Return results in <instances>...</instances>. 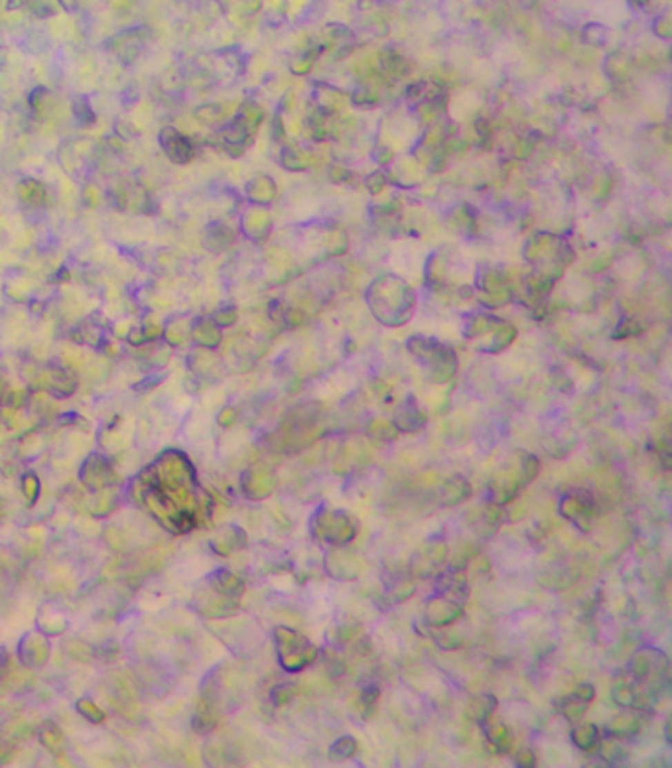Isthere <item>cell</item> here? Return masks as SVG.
I'll return each mask as SVG.
<instances>
[{"instance_id": "836d02e7", "label": "cell", "mask_w": 672, "mask_h": 768, "mask_svg": "<svg viewBox=\"0 0 672 768\" xmlns=\"http://www.w3.org/2000/svg\"><path fill=\"white\" fill-rule=\"evenodd\" d=\"M48 99H50V89L43 87V85H38V87H34V89L30 91V95H28V105H30V109H32V112H34L36 117H41V112H43L46 105H48Z\"/></svg>"}, {"instance_id": "d590c367", "label": "cell", "mask_w": 672, "mask_h": 768, "mask_svg": "<svg viewBox=\"0 0 672 768\" xmlns=\"http://www.w3.org/2000/svg\"><path fill=\"white\" fill-rule=\"evenodd\" d=\"M294 691H296L294 684H278L273 689V701H275L276 705H286L294 698Z\"/></svg>"}, {"instance_id": "b9f144b4", "label": "cell", "mask_w": 672, "mask_h": 768, "mask_svg": "<svg viewBox=\"0 0 672 768\" xmlns=\"http://www.w3.org/2000/svg\"><path fill=\"white\" fill-rule=\"evenodd\" d=\"M574 696H576L580 701H584L586 705H590L591 701L595 700V687L591 686V684H580V686L574 689Z\"/></svg>"}, {"instance_id": "4dcf8cb0", "label": "cell", "mask_w": 672, "mask_h": 768, "mask_svg": "<svg viewBox=\"0 0 672 768\" xmlns=\"http://www.w3.org/2000/svg\"><path fill=\"white\" fill-rule=\"evenodd\" d=\"M586 703L584 701H580L574 696V694H570V696H566V698H562V700H558V709H560V714L568 719V721H577L582 715H584V711H586Z\"/></svg>"}, {"instance_id": "44dd1931", "label": "cell", "mask_w": 672, "mask_h": 768, "mask_svg": "<svg viewBox=\"0 0 672 768\" xmlns=\"http://www.w3.org/2000/svg\"><path fill=\"white\" fill-rule=\"evenodd\" d=\"M595 749L600 751V756L607 765H621V762L627 760V749L623 745V739L613 737V735H607V739H604V741L600 739Z\"/></svg>"}, {"instance_id": "d6a6232c", "label": "cell", "mask_w": 672, "mask_h": 768, "mask_svg": "<svg viewBox=\"0 0 672 768\" xmlns=\"http://www.w3.org/2000/svg\"><path fill=\"white\" fill-rule=\"evenodd\" d=\"M369 438L379 439V441H395L398 438V430L393 425V422H383V420H375L370 422L369 430H367Z\"/></svg>"}, {"instance_id": "8fae6325", "label": "cell", "mask_w": 672, "mask_h": 768, "mask_svg": "<svg viewBox=\"0 0 672 768\" xmlns=\"http://www.w3.org/2000/svg\"><path fill=\"white\" fill-rule=\"evenodd\" d=\"M462 617H464V605L455 603L448 597L434 595L424 605V620L432 629H448Z\"/></svg>"}, {"instance_id": "5bb4252c", "label": "cell", "mask_w": 672, "mask_h": 768, "mask_svg": "<svg viewBox=\"0 0 672 768\" xmlns=\"http://www.w3.org/2000/svg\"><path fill=\"white\" fill-rule=\"evenodd\" d=\"M324 565H326L328 574H330L333 579H343V581H347V579H355L357 572H359V569H357L355 558H353L349 552L342 549V546H335V548L330 549V552L326 554Z\"/></svg>"}, {"instance_id": "4fadbf2b", "label": "cell", "mask_w": 672, "mask_h": 768, "mask_svg": "<svg viewBox=\"0 0 672 768\" xmlns=\"http://www.w3.org/2000/svg\"><path fill=\"white\" fill-rule=\"evenodd\" d=\"M426 422L428 420L424 412L420 410V406L412 396L406 398L393 416V425L397 427L398 434H416L424 427Z\"/></svg>"}, {"instance_id": "f35d334b", "label": "cell", "mask_w": 672, "mask_h": 768, "mask_svg": "<svg viewBox=\"0 0 672 768\" xmlns=\"http://www.w3.org/2000/svg\"><path fill=\"white\" fill-rule=\"evenodd\" d=\"M28 4H30L32 14H36L38 18H46V16H52L55 12L50 0H28Z\"/></svg>"}, {"instance_id": "ffe728a7", "label": "cell", "mask_w": 672, "mask_h": 768, "mask_svg": "<svg viewBox=\"0 0 672 768\" xmlns=\"http://www.w3.org/2000/svg\"><path fill=\"white\" fill-rule=\"evenodd\" d=\"M221 327L215 325L211 317H199L195 319L190 327V335L195 343L206 349H215L221 343Z\"/></svg>"}, {"instance_id": "cb8c5ba5", "label": "cell", "mask_w": 672, "mask_h": 768, "mask_svg": "<svg viewBox=\"0 0 672 768\" xmlns=\"http://www.w3.org/2000/svg\"><path fill=\"white\" fill-rule=\"evenodd\" d=\"M570 739L576 745L580 751L584 753H590L597 747L600 742V729L595 727L593 723H586V725H576L570 733Z\"/></svg>"}, {"instance_id": "7c38bea8", "label": "cell", "mask_w": 672, "mask_h": 768, "mask_svg": "<svg viewBox=\"0 0 672 768\" xmlns=\"http://www.w3.org/2000/svg\"><path fill=\"white\" fill-rule=\"evenodd\" d=\"M434 589H436V595L448 597V599H452L459 605L466 603L467 595H469V585H467L464 567H450L446 572L436 574L434 576Z\"/></svg>"}, {"instance_id": "d6986e66", "label": "cell", "mask_w": 672, "mask_h": 768, "mask_svg": "<svg viewBox=\"0 0 672 768\" xmlns=\"http://www.w3.org/2000/svg\"><path fill=\"white\" fill-rule=\"evenodd\" d=\"M483 729V735H485V741L489 745V749L493 751L495 755H507L513 747V735H511V729L503 723H481Z\"/></svg>"}, {"instance_id": "277c9868", "label": "cell", "mask_w": 672, "mask_h": 768, "mask_svg": "<svg viewBox=\"0 0 672 768\" xmlns=\"http://www.w3.org/2000/svg\"><path fill=\"white\" fill-rule=\"evenodd\" d=\"M406 345L414 357H418L432 369V381L446 383L452 378L453 372L457 369V357L448 345H442L436 339H426V337H411Z\"/></svg>"}, {"instance_id": "7402d4cb", "label": "cell", "mask_w": 672, "mask_h": 768, "mask_svg": "<svg viewBox=\"0 0 672 768\" xmlns=\"http://www.w3.org/2000/svg\"><path fill=\"white\" fill-rule=\"evenodd\" d=\"M499 701L495 698L493 694H480L475 698H471L469 701V715L475 723H485L489 721V717L493 715V711L497 709Z\"/></svg>"}, {"instance_id": "6da1fadb", "label": "cell", "mask_w": 672, "mask_h": 768, "mask_svg": "<svg viewBox=\"0 0 672 768\" xmlns=\"http://www.w3.org/2000/svg\"><path fill=\"white\" fill-rule=\"evenodd\" d=\"M521 457H515L505 469L497 471V475L489 485V503L505 507L517 494L521 493L531 481L536 479L540 471V461L536 455L519 452Z\"/></svg>"}, {"instance_id": "30bf717a", "label": "cell", "mask_w": 672, "mask_h": 768, "mask_svg": "<svg viewBox=\"0 0 672 768\" xmlns=\"http://www.w3.org/2000/svg\"><path fill=\"white\" fill-rule=\"evenodd\" d=\"M158 144L166 154V158L178 165L190 164L193 156H195V146H193L192 138L186 137L181 130H178L176 126H170V124L160 128Z\"/></svg>"}, {"instance_id": "603a6c76", "label": "cell", "mask_w": 672, "mask_h": 768, "mask_svg": "<svg viewBox=\"0 0 672 768\" xmlns=\"http://www.w3.org/2000/svg\"><path fill=\"white\" fill-rule=\"evenodd\" d=\"M247 197L253 203H259V205H266L268 201H273V197H275L273 179H268L266 176L250 179L247 183Z\"/></svg>"}, {"instance_id": "5b68a950", "label": "cell", "mask_w": 672, "mask_h": 768, "mask_svg": "<svg viewBox=\"0 0 672 768\" xmlns=\"http://www.w3.org/2000/svg\"><path fill=\"white\" fill-rule=\"evenodd\" d=\"M448 554H450L448 540L442 534L430 536L420 544V548L414 552L408 563V572L414 577H422V579L434 577L448 560Z\"/></svg>"}, {"instance_id": "e575fe53", "label": "cell", "mask_w": 672, "mask_h": 768, "mask_svg": "<svg viewBox=\"0 0 672 768\" xmlns=\"http://www.w3.org/2000/svg\"><path fill=\"white\" fill-rule=\"evenodd\" d=\"M582 38H584L586 43L604 46L605 40H607V28L604 24H597V22H590V24H586V28H584Z\"/></svg>"}, {"instance_id": "2e32d148", "label": "cell", "mask_w": 672, "mask_h": 768, "mask_svg": "<svg viewBox=\"0 0 672 768\" xmlns=\"http://www.w3.org/2000/svg\"><path fill=\"white\" fill-rule=\"evenodd\" d=\"M16 195L26 207H43L48 203V188L40 179L22 178L16 183Z\"/></svg>"}, {"instance_id": "ac0fdd59", "label": "cell", "mask_w": 672, "mask_h": 768, "mask_svg": "<svg viewBox=\"0 0 672 768\" xmlns=\"http://www.w3.org/2000/svg\"><path fill=\"white\" fill-rule=\"evenodd\" d=\"M471 493V485L464 475H453L450 479L446 481L439 489V503L444 507H455L459 503H464L467 496Z\"/></svg>"}, {"instance_id": "83f0119b", "label": "cell", "mask_w": 672, "mask_h": 768, "mask_svg": "<svg viewBox=\"0 0 672 768\" xmlns=\"http://www.w3.org/2000/svg\"><path fill=\"white\" fill-rule=\"evenodd\" d=\"M262 219H266V213H262V211H248L247 215L243 217V231L248 239L259 241L266 234L268 229H262Z\"/></svg>"}, {"instance_id": "f546056e", "label": "cell", "mask_w": 672, "mask_h": 768, "mask_svg": "<svg viewBox=\"0 0 672 768\" xmlns=\"http://www.w3.org/2000/svg\"><path fill=\"white\" fill-rule=\"evenodd\" d=\"M377 701H379V687L369 684V686H365L361 689L357 705H359V714H361L363 719H369L370 715H373Z\"/></svg>"}, {"instance_id": "ab89813d", "label": "cell", "mask_w": 672, "mask_h": 768, "mask_svg": "<svg viewBox=\"0 0 672 768\" xmlns=\"http://www.w3.org/2000/svg\"><path fill=\"white\" fill-rule=\"evenodd\" d=\"M639 331H641V325H639V323H635L633 319H625V321H621L617 327H615L613 337H615V339H621V337H631V335H637Z\"/></svg>"}, {"instance_id": "e0dca14e", "label": "cell", "mask_w": 672, "mask_h": 768, "mask_svg": "<svg viewBox=\"0 0 672 768\" xmlns=\"http://www.w3.org/2000/svg\"><path fill=\"white\" fill-rule=\"evenodd\" d=\"M639 731H641V717L637 714V709H623V714H619L607 723V735L619 737L623 741L635 737Z\"/></svg>"}, {"instance_id": "9c48e42d", "label": "cell", "mask_w": 672, "mask_h": 768, "mask_svg": "<svg viewBox=\"0 0 672 768\" xmlns=\"http://www.w3.org/2000/svg\"><path fill=\"white\" fill-rule=\"evenodd\" d=\"M627 670L637 682H646L653 676L655 678H666L669 676V658L664 656V652H660L657 648L645 646V648H639L629 658Z\"/></svg>"}, {"instance_id": "7a4b0ae2", "label": "cell", "mask_w": 672, "mask_h": 768, "mask_svg": "<svg viewBox=\"0 0 672 768\" xmlns=\"http://www.w3.org/2000/svg\"><path fill=\"white\" fill-rule=\"evenodd\" d=\"M312 536L330 546H347L355 540L357 522L339 508L319 507L310 521Z\"/></svg>"}, {"instance_id": "52a82bcc", "label": "cell", "mask_w": 672, "mask_h": 768, "mask_svg": "<svg viewBox=\"0 0 672 768\" xmlns=\"http://www.w3.org/2000/svg\"><path fill=\"white\" fill-rule=\"evenodd\" d=\"M112 207L119 211H132V213H154L156 201L150 192L140 181H123L110 192Z\"/></svg>"}, {"instance_id": "d4e9b609", "label": "cell", "mask_w": 672, "mask_h": 768, "mask_svg": "<svg viewBox=\"0 0 672 768\" xmlns=\"http://www.w3.org/2000/svg\"><path fill=\"white\" fill-rule=\"evenodd\" d=\"M71 112L75 121L83 128H91L97 123V112L91 105V99L87 95H75L71 101Z\"/></svg>"}, {"instance_id": "ee69618b", "label": "cell", "mask_w": 672, "mask_h": 768, "mask_svg": "<svg viewBox=\"0 0 672 768\" xmlns=\"http://www.w3.org/2000/svg\"><path fill=\"white\" fill-rule=\"evenodd\" d=\"M627 2H629L633 10H646L649 4H651V0H627Z\"/></svg>"}, {"instance_id": "8992f818", "label": "cell", "mask_w": 672, "mask_h": 768, "mask_svg": "<svg viewBox=\"0 0 672 768\" xmlns=\"http://www.w3.org/2000/svg\"><path fill=\"white\" fill-rule=\"evenodd\" d=\"M150 40V30L146 26L126 28L123 32L110 36L105 41V48L115 55L123 65H130L138 55L142 54V48Z\"/></svg>"}, {"instance_id": "4316f807", "label": "cell", "mask_w": 672, "mask_h": 768, "mask_svg": "<svg viewBox=\"0 0 672 768\" xmlns=\"http://www.w3.org/2000/svg\"><path fill=\"white\" fill-rule=\"evenodd\" d=\"M611 696H613V701L617 703L621 709H639V705H641V696L629 684H619V686H615Z\"/></svg>"}, {"instance_id": "60d3db41", "label": "cell", "mask_w": 672, "mask_h": 768, "mask_svg": "<svg viewBox=\"0 0 672 768\" xmlns=\"http://www.w3.org/2000/svg\"><path fill=\"white\" fill-rule=\"evenodd\" d=\"M513 758H515V765L521 768H531L536 765V756L531 749H522Z\"/></svg>"}, {"instance_id": "1f68e13d", "label": "cell", "mask_w": 672, "mask_h": 768, "mask_svg": "<svg viewBox=\"0 0 672 768\" xmlns=\"http://www.w3.org/2000/svg\"><path fill=\"white\" fill-rule=\"evenodd\" d=\"M414 591H416V587H414L411 579H398L397 583H393L386 589V601L388 603H402V601H406L408 597L414 595Z\"/></svg>"}, {"instance_id": "3957f363", "label": "cell", "mask_w": 672, "mask_h": 768, "mask_svg": "<svg viewBox=\"0 0 672 768\" xmlns=\"http://www.w3.org/2000/svg\"><path fill=\"white\" fill-rule=\"evenodd\" d=\"M275 640L278 662L286 672H302L306 666L317 658V648L302 632L288 627H276Z\"/></svg>"}, {"instance_id": "ba28073f", "label": "cell", "mask_w": 672, "mask_h": 768, "mask_svg": "<svg viewBox=\"0 0 672 768\" xmlns=\"http://www.w3.org/2000/svg\"><path fill=\"white\" fill-rule=\"evenodd\" d=\"M558 512L566 521H570L574 526H577L582 532H588L591 524H593V516H595V501L586 491L566 493L560 498Z\"/></svg>"}, {"instance_id": "f6af8a7d", "label": "cell", "mask_w": 672, "mask_h": 768, "mask_svg": "<svg viewBox=\"0 0 672 768\" xmlns=\"http://www.w3.org/2000/svg\"><path fill=\"white\" fill-rule=\"evenodd\" d=\"M55 282H68L69 280V270L68 268H59L57 270V278H54Z\"/></svg>"}, {"instance_id": "74e56055", "label": "cell", "mask_w": 672, "mask_h": 768, "mask_svg": "<svg viewBox=\"0 0 672 768\" xmlns=\"http://www.w3.org/2000/svg\"><path fill=\"white\" fill-rule=\"evenodd\" d=\"M434 640L444 650H455V648H462V645H464V640L459 636H452L448 631H442L438 636L434 634Z\"/></svg>"}, {"instance_id": "f1b7e54d", "label": "cell", "mask_w": 672, "mask_h": 768, "mask_svg": "<svg viewBox=\"0 0 672 768\" xmlns=\"http://www.w3.org/2000/svg\"><path fill=\"white\" fill-rule=\"evenodd\" d=\"M328 753H330L331 760H345V758H351V756L357 753L355 737H351V735L339 737L337 741H333V745H331Z\"/></svg>"}, {"instance_id": "7bdbcfd3", "label": "cell", "mask_w": 672, "mask_h": 768, "mask_svg": "<svg viewBox=\"0 0 672 768\" xmlns=\"http://www.w3.org/2000/svg\"><path fill=\"white\" fill-rule=\"evenodd\" d=\"M655 34L660 38H671V26H669V20L666 18H657L655 20Z\"/></svg>"}, {"instance_id": "484cf974", "label": "cell", "mask_w": 672, "mask_h": 768, "mask_svg": "<svg viewBox=\"0 0 672 768\" xmlns=\"http://www.w3.org/2000/svg\"><path fill=\"white\" fill-rule=\"evenodd\" d=\"M193 119L197 123L204 124V126L215 128L225 119V109L221 105H217V103H204V105H197L193 109Z\"/></svg>"}, {"instance_id": "9a60e30c", "label": "cell", "mask_w": 672, "mask_h": 768, "mask_svg": "<svg viewBox=\"0 0 672 768\" xmlns=\"http://www.w3.org/2000/svg\"><path fill=\"white\" fill-rule=\"evenodd\" d=\"M233 231L225 223H221V221H213V223H209L206 229H204V247L209 252H215V254H219V252L231 247L233 245Z\"/></svg>"}, {"instance_id": "8d00e7d4", "label": "cell", "mask_w": 672, "mask_h": 768, "mask_svg": "<svg viewBox=\"0 0 672 768\" xmlns=\"http://www.w3.org/2000/svg\"><path fill=\"white\" fill-rule=\"evenodd\" d=\"M211 319L215 321L217 327H229V325H233L235 321H237V310L235 307H221V310H217L213 314Z\"/></svg>"}]
</instances>
